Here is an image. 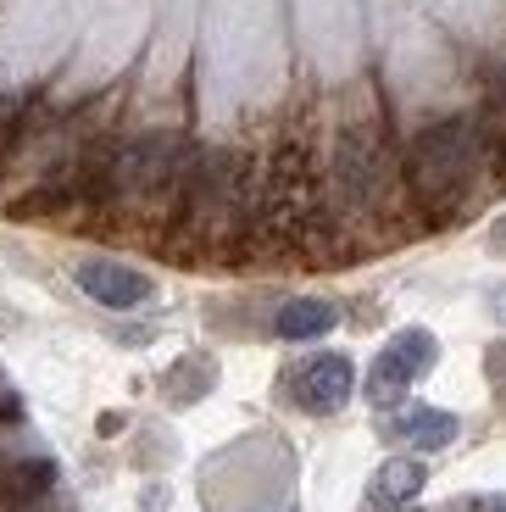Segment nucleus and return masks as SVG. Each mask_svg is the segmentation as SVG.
I'll return each instance as SVG.
<instances>
[{
    "mask_svg": "<svg viewBox=\"0 0 506 512\" xmlns=\"http://www.w3.org/2000/svg\"><path fill=\"white\" fill-rule=\"evenodd\" d=\"M490 307H495V318L506 323V290H501V284H495V290H490Z\"/></svg>",
    "mask_w": 506,
    "mask_h": 512,
    "instance_id": "obj_8",
    "label": "nucleus"
},
{
    "mask_svg": "<svg viewBox=\"0 0 506 512\" xmlns=\"http://www.w3.org/2000/svg\"><path fill=\"white\" fill-rule=\"evenodd\" d=\"M434 362H440V340H434L429 329L390 334V346L373 357V373H367V401H373L379 412L401 407L406 390H412L423 373H434Z\"/></svg>",
    "mask_w": 506,
    "mask_h": 512,
    "instance_id": "obj_1",
    "label": "nucleus"
},
{
    "mask_svg": "<svg viewBox=\"0 0 506 512\" xmlns=\"http://www.w3.org/2000/svg\"><path fill=\"white\" fill-rule=\"evenodd\" d=\"M73 279H78V290H84L89 301H101V307H112V312L140 307V301H151V290H156L140 268L112 262V256H84V262L73 268Z\"/></svg>",
    "mask_w": 506,
    "mask_h": 512,
    "instance_id": "obj_4",
    "label": "nucleus"
},
{
    "mask_svg": "<svg viewBox=\"0 0 506 512\" xmlns=\"http://www.w3.org/2000/svg\"><path fill=\"white\" fill-rule=\"evenodd\" d=\"M479 512H506V496H495V501H484Z\"/></svg>",
    "mask_w": 506,
    "mask_h": 512,
    "instance_id": "obj_9",
    "label": "nucleus"
},
{
    "mask_svg": "<svg viewBox=\"0 0 506 512\" xmlns=\"http://www.w3.org/2000/svg\"><path fill=\"white\" fill-rule=\"evenodd\" d=\"M456 412L445 407H429V401H418V407H395L390 418H384V435L401 440V446H418V451H445L456 440Z\"/></svg>",
    "mask_w": 506,
    "mask_h": 512,
    "instance_id": "obj_5",
    "label": "nucleus"
},
{
    "mask_svg": "<svg viewBox=\"0 0 506 512\" xmlns=\"http://www.w3.org/2000/svg\"><path fill=\"white\" fill-rule=\"evenodd\" d=\"M284 390H290V401H295L301 412H312V418H329V412H340L345 401H351V390H356V362L345 357V351H317V357L301 362V368H290Z\"/></svg>",
    "mask_w": 506,
    "mask_h": 512,
    "instance_id": "obj_2",
    "label": "nucleus"
},
{
    "mask_svg": "<svg viewBox=\"0 0 506 512\" xmlns=\"http://www.w3.org/2000/svg\"><path fill=\"white\" fill-rule=\"evenodd\" d=\"M334 323H340V307H334V301H323V295H295V301L279 307L273 334H279V340H323Z\"/></svg>",
    "mask_w": 506,
    "mask_h": 512,
    "instance_id": "obj_7",
    "label": "nucleus"
},
{
    "mask_svg": "<svg viewBox=\"0 0 506 512\" xmlns=\"http://www.w3.org/2000/svg\"><path fill=\"white\" fill-rule=\"evenodd\" d=\"M473 167V140L468 128L451 123V128H434L429 140L412 151V184H418L423 195H445L462 173Z\"/></svg>",
    "mask_w": 506,
    "mask_h": 512,
    "instance_id": "obj_3",
    "label": "nucleus"
},
{
    "mask_svg": "<svg viewBox=\"0 0 506 512\" xmlns=\"http://www.w3.org/2000/svg\"><path fill=\"white\" fill-rule=\"evenodd\" d=\"M423 485H429V468L418 457H390V462H379V474L367 479V507L395 512L406 501H418Z\"/></svg>",
    "mask_w": 506,
    "mask_h": 512,
    "instance_id": "obj_6",
    "label": "nucleus"
}]
</instances>
